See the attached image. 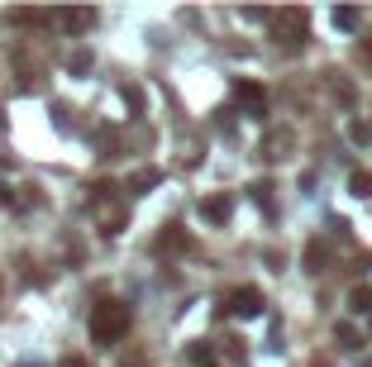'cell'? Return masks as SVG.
Wrapping results in <instances>:
<instances>
[{
	"instance_id": "1",
	"label": "cell",
	"mask_w": 372,
	"mask_h": 367,
	"mask_svg": "<svg viewBox=\"0 0 372 367\" xmlns=\"http://www.w3.org/2000/svg\"><path fill=\"white\" fill-rule=\"evenodd\" d=\"M129 324H134V315H129L124 301H100L96 310H91V339H96L100 349L119 344V339L129 334Z\"/></svg>"
},
{
	"instance_id": "14",
	"label": "cell",
	"mask_w": 372,
	"mask_h": 367,
	"mask_svg": "<svg viewBox=\"0 0 372 367\" xmlns=\"http://www.w3.org/2000/svg\"><path fill=\"white\" fill-rule=\"evenodd\" d=\"M0 206H10V186H0Z\"/></svg>"
},
{
	"instance_id": "7",
	"label": "cell",
	"mask_w": 372,
	"mask_h": 367,
	"mask_svg": "<svg viewBox=\"0 0 372 367\" xmlns=\"http://www.w3.org/2000/svg\"><path fill=\"white\" fill-rule=\"evenodd\" d=\"M63 24H67V29H91V24H96V15H91V10H67Z\"/></svg>"
},
{
	"instance_id": "9",
	"label": "cell",
	"mask_w": 372,
	"mask_h": 367,
	"mask_svg": "<svg viewBox=\"0 0 372 367\" xmlns=\"http://www.w3.org/2000/svg\"><path fill=\"white\" fill-rule=\"evenodd\" d=\"M349 186H354V196H372V176L368 172H354V176H349Z\"/></svg>"
},
{
	"instance_id": "2",
	"label": "cell",
	"mask_w": 372,
	"mask_h": 367,
	"mask_svg": "<svg viewBox=\"0 0 372 367\" xmlns=\"http://www.w3.org/2000/svg\"><path fill=\"white\" fill-rule=\"evenodd\" d=\"M234 100H239V110L253 115V119L267 115V96H262V86H253V81H234Z\"/></svg>"
},
{
	"instance_id": "8",
	"label": "cell",
	"mask_w": 372,
	"mask_h": 367,
	"mask_svg": "<svg viewBox=\"0 0 372 367\" xmlns=\"http://www.w3.org/2000/svg\"><path fill=\"white\" fill-rule=\"evenodd\" d=\"M358 10H349V5H344V10H334V29H358Z\"/></svg>"
},
{
	"instance_id": "12",
	"label": "cell",
	"mask_w": 372,
	"mask_h": 367,
	"mask_svg": "<svg viewBox=\"0 0 372 367\" xmlns=\"http://www.w3.org/2000/svg\"><path fill=\"white\" fill-rule=\"evenodd\" d=\"M124 100H129V110H134V115L144 110V91H134V86H129V91H124Z\"/></svg>"
},
{
	"instance_id": "3",
	"label": "cell",
	"mask_w": 372,
	"mask_h": 367,
	"mask_svg": "<svg viewBox=\"0 0 372 367\" xmlns=\"http://www.w3.org/2000/svg\"><path fill=\"white\" fill-rule=\"evenodd\" d=\"M229 310L239 319H258L262 315V291L258 287H239L234 296H229Z\"/></svg>"
},
{
	"instance_id": "13",
	"label": "cell",
	"mask_w": 372,
	"mask_h": 367,
	"mask_svg": "<svg viewBox=\"0 0 372 367\" xmlns=\"http://www.w3.org/2000/svg\"><path fill=\"white\" fill-rule=\"evenodd\" d=\"M38 19H43L38 10H15V24H38Z\"/></svg>"
},
{
	"instance_id": "10",
	"label": "cell",
	"mask_w": 372,
	"mask_h": 367,
	"mask_svg": "<svg viewBox=\"0 0 372 367\" xmlns=\"http://www.w3.org/2000/svg\"><path fill=\"white\" fill-rule=\"evenodd\" d=\"M158 248H162V253H172V248H181V234H177V224H167V234L158 239Z\"/></svg>"
},
{
	"instance_id": "5",
	"label": "cell",
	"mask_w": 372,
	"mask_h": 367,
	"mask_svg": "<svg viewBox=\"0 0 372 367\" xmlns=\"http://www.w3.org/2000/svg\"><path fill=\"white\" fill-rule=\"evenodd\" d=\"M158 181H162V172H153V167H148V172H134L129 186H134V196H144V191H153Z\"/></svg>"
},
{
	"instance_id": "6",
	"label": "cell",
	"mask_w": 372,
	"mask_h": 367,
	"mask_svg": "<svg viewBox=\"0 0 372 367\" xmlns=\"http://www.w3.org/2000/svg\"><path fill=\"white\" fill-rule=\"evenodd\" d=\"M349 310H358V315L372 310V287H354V291H349Z\"/></svg>"
},
{
	"instance_id": "11",
	"label": "cell",
	"mask_w": 372,
	"mask_h": 367,
	"mask_svg": "<svg viewBox=\"0 0 372 367\" xmlns=\"http://www.w3.org/2000/svg\"><path fill=\"white\" fill-rule=\"evenodd\" d=\"M349 139H354V144H368V139H372V129L358 119V124H349Z\"/></svg>"
},
{
	"instance_id": "4",
	"label": "cell",
	"mask_w": 372,
	"mask_h": 367,
	"mask_svg": "<svg viewBox=\"0 0 372 367\" xmlns=\"http://www.w3.org/2000/svg\"><path fill=\"white\" fill-rule=\"evenodd\" d=\"M201 215H206L211 224H225V220H229V201H220V196H215V201H206V206H201Z\"/></svg>"
}]
</instances>
